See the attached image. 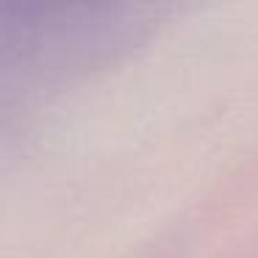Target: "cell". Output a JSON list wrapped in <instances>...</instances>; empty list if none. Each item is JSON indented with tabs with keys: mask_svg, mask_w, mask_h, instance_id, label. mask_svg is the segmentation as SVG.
Returning a JSON list of instances; mask_svg holds the SVG:
<instances>
[{
	"mask_svg": "<svg viewBox=\"0 0 258 258\" xmlns=\"http://www.w3.org/2000/svg\"><path fill=\"white\" fill-rule=\"evenodd\" d=\"M9 3L23 9H50V6H64V3H78V0H9Z\"/></svg>",
	"mask_w": 258,
	"mask_h": 258,
	"instance_id": "obj_1",
	"label": "cell"
}]
</instances>
